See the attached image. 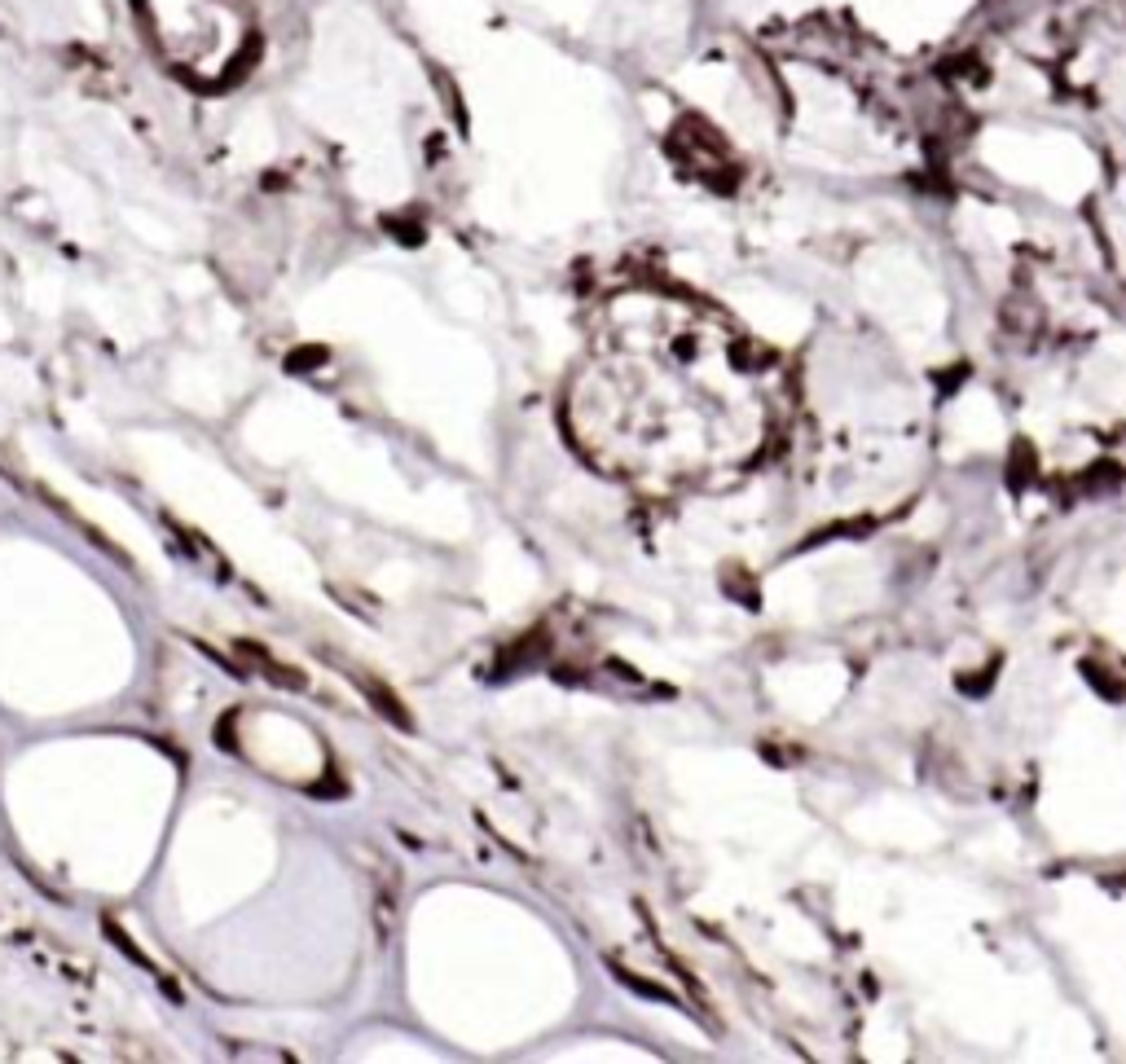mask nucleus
<instances>
[{
    "label": "nucleus",
    "mask_w": 1126,
    "mask_h": 1064,
    "mask_svg": "<svg viewBox=\"0 0 1126 1064\" xmlns=\"http://www.w3.org/2000/svg\"><path fill=\"white\" fill-rule=\"evenodd\" d=\"M365 691L374 695V708H379V712H388V717L396 721V726H405V730H409V717H405V708H400V703H396V695H392V691H383L379 682H365Z\"/></svg>",
    "instance_id": "obj_1"
}]
</instances>
